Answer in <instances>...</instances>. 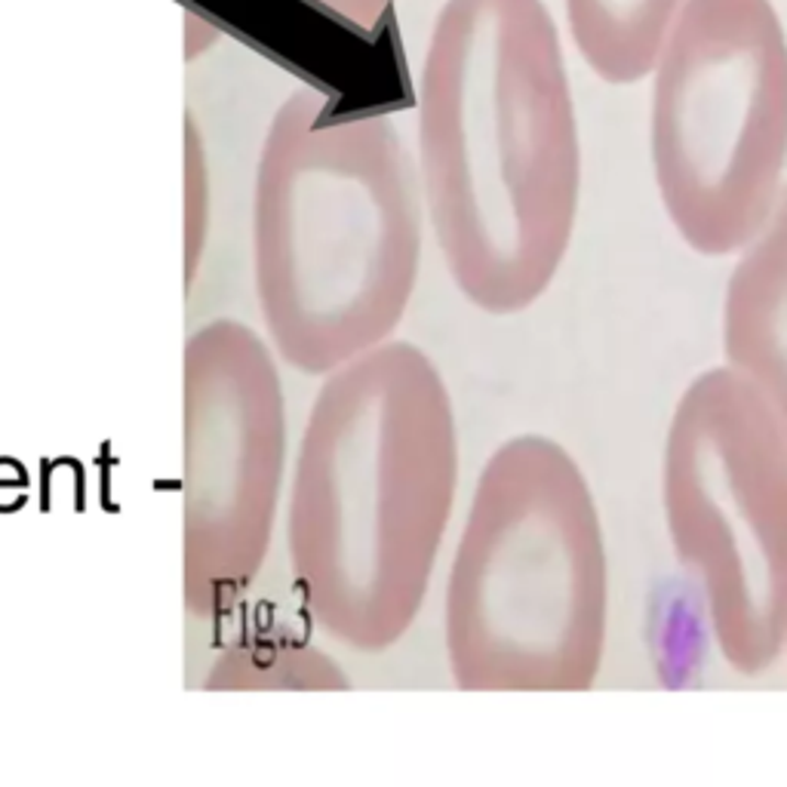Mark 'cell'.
Wrapping results in <instances>:
<instances>
[{
  "label": "cell",
  "instance_id": "cell-1",
  "mask_svg": "<svg viewBox=\"0 0 787 787\" xmlns=\"http://www.w3.org/2000/svg\"><path fill=\"white\" fill-rule=\"evenodd\" d=\"M416 179L449 280L493 317L529 311L563 268L582 139L544 0H447L418 71Z\"/></svg>",
  "mask_w": 787,
  "mask_h": 787
},
{
  "label": "cell",
  "instance_id": "cell-2",
  "mask_svg": "<svg viewBox=\"0 0 787 787\" xmlns=\"http://www.w3.org/2000/svg\"><path fill=\"white\" fill-rule=\"evenodd\" d=\"M459 490L456 406L431 357L382 341L341 363L311 418L295 560L314 616L360 652L416 625Z\"/></svg>",
  "mask_w": 787,
  "mask_h": 787
},
{
  "label": "cell",
  "instance_id": "cell-3",
  "mask_svg": "<svg viewBox=\"0 0 787 787\" xmlns=\"http://www.w3.org/2000/svg\"><path fill=\"white\" fill-rule=\"evenodd\" d=\"M265 268L286 351L339 370L387 341L416 295L425 206L397 126L333 117L311 90L274 121L259 185Z\"/></svg>",
  "mask_w": 787,
  "mask_h": 787
},
{
  "label": "cell",
  "instance_id": "cell-4",
  "mask_svg": "<svg viewBox=\"0 0 787 787\" xmlns=\"http://www.w3.org/2000/svg\"><path fill=\"white\" fill-rule=\"evenodd\" d=\"M609 631V554L582 464L554 437L498 443L464 510L443 587L462 693H587Z\"/></svg>",
  "mask_w": 787,
  "mask_h": 787
},
{
  "label": "cell",
  "instance_id": "cell-5",
  "mask_svg": "<svg viewBox=\"0 0 787 787\" xmlns=\"http://www.w3.org/2000/svg\"><path fill=\"white\" fill-rule=\"evenodd\" d=\"M649 157L683 244L735 256L787 170V34L772 0H683L652 65Z\"/></svg>",
  "mask_w": 787,
  "mask_h": 787
},
{
  "label": "cell",
  "instance_id": "cell-6",
  "mask_svg": "<svg viewBox=\"0 0 787 787\" xmlns=\"http://www.w3.org/2000/svg\"><path fill=\"white\" fill-rule=\"evenodd\" d=\"M662 514L720 659L766 674L787 628V434L729 367L695 375L671 413Z\"/></svg>",
  "mask_w": 787,
  "mask_h": 787
},
{
  "label": "cell",
  "instance_id": "cell-7",
  "mask_svg": "<svg viewBox=\"0 0 787 787\" xmlns=\"http://www.w3.org/2000/svg\"><path fill=\"white\" fill-rule=\"evenodd\" d=\"M723 357L787 434V185L735 252L723 293Z\"/></svg>",
  "mask_w": 787,
  "mask_h": 787
},
{
  "label": "cell",
  "instance_id": "cell-8",
  "mask_svg": "<svg viewBox=\"0 0 787 787\" xmlns=\"http://www.w3.org/2000/svg\"><path fill=\"white\" fill-rule=\"evenodd\" d=\"M679 7L683 0H563L575 49L616 87L649 78Z\"/></svg>",
  "mask_w": 787,
  "mask_h": 787
},
{
  "label": "cell",
  "instance_id": "cell-9",
  "mask_svg": "<svg viewBox=\"0 0 787 787\" xmlns=\"http://www.w3.org/2000/svg\"><path fill=\"white\" fill-rule=\"evenodd\" d=\"M321 7H326L329 13H336L339 19L345 22H351L357 29H375L379 25V19L385 16L387 7L394 3V0H317Z\"/></svg>",
  "mask_w": 787,
  "mask_h": 787
},
{
  "label": "cell",
  "instance_id": "cell-10",
  "mask_svg": "<svg viewBox=\"0 0 787 787\" xmlns=\"http://www.w3.org/2000/svg\"><path fill=\"white\" fill-rule=\"evenodd\" d=\"M782 655L787 659V628H785V647H782Z\"/></svg>",
  "mask_w": 787,
  "mask_h": 787
}]
</instances>
